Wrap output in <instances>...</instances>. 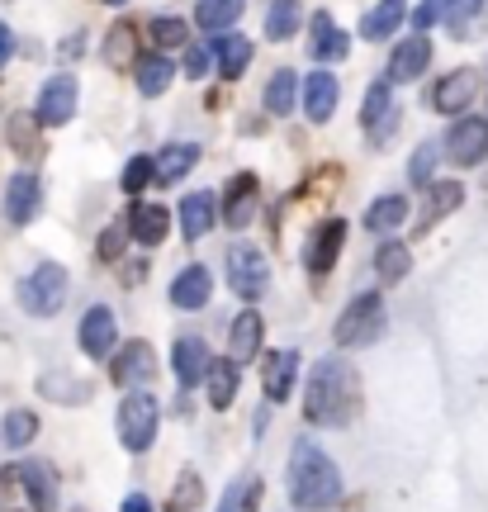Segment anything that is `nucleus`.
<instances>
[{
    "mask_svg": "<svg viewBox=\"0 0 488 512\" xmlns=\"http://www.w3.org/2000/svg\"><path fill=\"white\" fill-rule=\"evenodd\" d=\"M361 408V375L342 356H323L304 389V418L318 427H346Z\"/></svg>",
    "mask_w": 488,
    "mask_h": 512,
    "instance_id": "1",
    "label": "nucleus"
},
{
    "mask_svg": "<svg viewBox=\"0 0 488 512\" xmlns=\"http://www.w3.org/2000/svg\"><path fill=\"white\" fill-rule=\"evenodd\" d=\"M290 498H294V508H308V512H327V508L342 503V470H337V460L308 437L294 441Z\"/></svg>",
    "mask_w": 488,
    "mask_h": 512,
    "instance_id": "2",
    "label": "nucleus"
},
{
    "mask_svg": "<svg viewBox=\"0 0 488 512\" xmlns=\"http://www.w3.org/2000/svg\"><path fill=\"white\" fill-rule=\"evenodd\" d=\"M67 290H72V275L67 266H57V261H43L34 271L19 280V304L29 318H53L62 304H67Z\"/></svg>",
    "mask_w": 488,
    "mask_h": 512,
    "instance_id": "3",
    "label": "nucleus"
},
{
    "mask_svg": "<svg viewBox=\"0 0 488 512\" xmlns=\"http://www.w3.org/2000/svg\"><path fill=\"white\" fill-rule=\"evenodd\" d=\"M114 427H119V441H124V451L143 456V451H152V441H157V427H162V408H157V399H152L147 389H133V394L119 403V418H114Z\"/></svg>",
    "mask_w": 488,
    "mask_h": 512,
    "instance_id": "4",
    "label": "nucleus"
},
{
    "mask_svg": "<svg viewBox=\"0 0 488 512\" xmlns=\"http://www.w3.org/2000/svg\"><path fill=\"white\" fill-rule=\"evenodd\" d=\"M384 332V299L380 294H356L332 323V342L337 347H370Z\"/></svg>",
    "mask_w": 488,
    "mask_h": 512,
    "instance_id": "5",
    "label": "nucleus"
},
{
    "mask_svg": "<svg viewBox=\"0 0 488 512\" xmlns=\"http://www.w3.org/2000/svg\"><path fill=\"white\" fill-rule=\"evenodd\" d=\"M228 285H233L237 299H261L266 294V285H271V261L256 252L252 242H233L228 247Z\"/></svg>",
    "mask_w": 488,
    "mask_h": 512,
    "instance_id": "6",
    "label": "nucleus"
},
{
    "mask_svg": "<svg viewBox=\"0 0 488 512\" xmlns=\"http://www.w3.org/2000/svg\"><path fill=\"white\" fill-rule=\"evenodd\" d=\"M76 342H81V351H86L91 361H109V356L119 351V318H114V309H105V304L86 309Z\"/></svg>",
    "mask_w": 488,
    "mask_h": 512,
    "instance_id": "7",
    "label": "nucleus"
},
{
    "mask_svg": "<svg viewBox=\"0 0 488 512\" xmlns=\"http://www.w3.org/2000/svg\"><path fill=\"white\" fill-rule=\"evenodd\" d=\"M342 242H346V219H323L304 242V271L327 275L337 266V256H342Z\"/></svg>",
    "mask_w": 488,
    "mask_h": 512,
    "instance_id": "8",
    "label": "nucleus"
},
{
    "mask_svg": "<svg viewBox=\"0 0 488 512\" xmlns=\"http://www.w3.org/2000/svg\"><path fill=\"white\" fill-rule=\"evenodd\" d=\"M157 375V356L147 342H124V347L109 356V380L119 389H143L147 380Z\"/></svg>",
    "mask_w": 488,
    "mask_h": 512,
    "instance_id": "9",
    "label": "nucleus"
},
{
    "mask_svg": "<svg viewBox=\"0 0 488 512\" xmlns=\"http://www.w3.org/2000/svg\"><path fill=\"white\" fill-rule=\"evenodd\" d=\"M479 86H484V81H479V72H474V67H455V72H446L432 86V110H441V114H465L474 105Z\"/></svg>",
    "mask_w": 488,
    "mask_h": 512,
    "instance_id": "10",
    "label": "nucleus"
},
{
    "mask_svg": "<svg viewBox=\"0 0 488 512\" xmlns=\"http://www.w3.org/2000/svg\"><path fill=\"white\" fill-rule=\"evenodd\" d=\"M76 100H81V86H76L72 76H53L43 91H38V124H48V128H62L67 119L76 114Z\"/></svg>",
    "mask_w": 488,
    "mask_h": 512,
    "instance_id": "11",
    "label": "nucleus"
},
{
    "mask_svg": "<svg viewBox=\"0 0 488 512\" xmlns=\"http://www.w3.org/2000/svg\"><path fill=\"white\" fill-rule=\"evenodd\" d=\"M15 484L24 489L29 508L34 512H57V470L48 460H29V465H15Z\"/></svg>",
    "mask_w": 488,
    "mask_h": 512,
    "instance_id": "12",
    "label": "nucleus"
},
{
    "mask_svg": "<svg viewBox=\"0 0 488 512\" xmlns=\"http://www.w3.org/2000/svg\"><path fill=\"white\" fill-rule=\"evenodd\" d=\"M446 157L455 166H479L488 157V119H460L446 133Z\"/></svg>",
    "mask_w": 488,
    "mask_h": 512,
    "instance_id": "13",
    "label": "nucleus"
},
{
    "mask_svg": "<svg viewBox=\"0 0 488 512\" xmlns=\"http://www.w3.org/2000/svg\"><path fill=\"white\" fill-rule=\"evenodd\" d=\"M209 342L204 337H176V347H171V370H176V380L181 389H195L204 375H209Z\"/></svg>",
    "mask_w": 488,
    "mask_h": 512,
    "instance_id": "14",
    "label": "nucleus"
},
{
    "mask_svg": "<svg viewBox=\"0 0 488 512\" xmlns=\"http://www.w3.org/2000/svg\"><path fill=\"white\" fill-rule=\"evenodd\" d=\"M256 195H261L256 176H247V171H242V176H233V181H228V190H223V209H218V214H223V223H228V228H247V223L256 219Z\"/></svg>",
    "mask_w": 488,
    "mask_h": 512,
    "instance_id": "15",
    "label": "nucleus"
},
{
    "mask_svg": "<svg viewBox=\"0 0 488 512\" xmlns=\"http://www.w3.org/2000/svg\"><path fill=\"white\" fill-rule=\"evenodd\" d=\"M427 62H432V43L422 34L403 38L394 53H389V81H394V86H408V81H417V76L427 72Z\"/></svg>",
    "mask_w": 488,
    "mask_h": 512,
    "instance_id": "16",
    "label": "nucleus"
},
{
    "mask_svg": "<svg viewBox=\"0 0 488 512\" xmlns=\"http://www.w3.org/2000/svg\"><path fill=\"white\" fill-rule=\"evenodd\" d=\"M261 342H266V323H261V313H256V309H242V313L233 318V337H228V361H233V366H247V361H256Z\"/></svg>",
    "mask_w": 488,
    "mask_h": 512,
    "instance_id": "17",
    "label": "nucleus"
},
{
    "mask_svg": "<svg viewBox=\"0 0 488 512\" xmlns=\"http://www.w3.org/2000/svg\"><path fill=\"white\" fill-rule=\"evenodd\" d=\"M361 124H365V133H370L375 143H389V133H394V124H398L394 105H389V81H375V86L365 91V100H361Z\"/></svg>",
    "mask_w": 488,
    "mask_h": 512,
    "instance_id": "18",
    "label": "nucleus"
},
{
    "mask_svg": "<svg viewBox=\"0 0 488 512\" xmlns=\"http://www.w3.org/2000/svg\"><path fill=\"white\" fill-rule=\"evenodd\" d=\"M38 204H43L38 176H29V171H19V176H10V185H5V219L24 228L29 219H38Z\"/></svg>",
    "mask_w": 488,
    "mask_h": 512,
    "instance_id": "19",
    "label": "nucleus"
},
{
    "mask_svg": "<svg viewBox=\"0 0 488 512\" xmlns=\"http://www.w3.org/2000/svg\"><path fill=\"white\" fill-rule=\"evenodd\" d=\"M128 233H133V242H143V247L166 242V233H171V214H166V204L138 200L133 209H128Z\"/></svg>",
    "mask_w": 488,
    "mask_h": 512,
    "instance_id": "20",
    "label": "nucleus"
},
{
    "mask_svg": "<svg viewBox=\"0 0 488 512\" xmlns=\"http://www.w3.org/2000/svg\"><path fill=\"white\" fill-rule=\"evenodd\" d=\"M299 95H304V114H308V119H313V124H327V119H332V110H337V95H342V86H337V76H332V72H313V76H304Z\"/></svg>",
    "mask_w": 488,
    "mask_h": 512,
    "instance_id": "21",
    "label": "nucleus"
},
{
    "mask_svg": "<svg viewBox=\"0 0 488 512\" xmlns=\"http://www.w3.org/2000/svg\"><path fill=\"white\" fill-rule=\"evenodd\" d=\"M294 380H299V351H271V356H266V366H261L266 399L285 403L294 394Z\"/></svg>",
    "mask_w": 488,
    "mask_h": 512,
    "instance_id": "22",
    "label": "nucleus"
},
{
    "mask_svg": "<svg viewBox=\"0 0 488 512\" xmlns=\"http://www.w3.org/2000/svg\"><path fill=\"white\" fill-rule=\"evenodd\" d=\"M209 62L218 67L223 81H237V76L247 72V62H252V43L242 34H218L214 43H209Z\"/></svg>",
    "mask_w": 488,
    "mask_h": 512,
    "instance_id": "23",
    "label": "nucleus"
},
{
    "mask_svg": "<svg viewBox=\"0 0 488 512\" xmlns=\"http://www.w3.org/2000/svg\"><path fill=\"white\" fill-rule=\"evenodd\" d=\"M218 219V204L209 190H195V195H185L181 200V238L185 242H199Z\"/></svg>",
    "mask_w": 488,
    "mask_h": 512,
    "instance_id": "24",
    "label": "nucleus"
},
{
    "mask_svg": "<svg viewBox=\"0 0 488 512\" xmlns=\"http://www.w3.org/2000/svg\"><path fill=\"white\" fill-rule=\"evenodd\" d=\"M209 294H214V280H209L204 266H185V271L171 280V304H176V309H204Z\"/></svg>",
    "mask_w": 488,
    "mask_h": 512,
    "instance_id": "25",
    "label": "nucleus"
},
{
    "mask_svg": "<svg viewBox=\"0 0 488 512\" xmlns=\"http://www.w3.org/2000/svg\"><path fill=\"white\" fill-rule=\"evenodd\" d=\"M460 200H465V185H460V181L427 185V209H422V219H417V233H427L441 214H455V209H460Z\"/></svg>",
    "mask_w": 488,
    "mask_h": 512,
    "instance_id": "26",
    "label": "nucleus"
},
{
    "mask_svg": "<svg viewBox=\"0 0 488 512\" xmlns=\"http://www.w3.org/2000/svg\"><path fill=\"white\" fill-rule=\"evenodd\" d=\"M261 494H266V479L242 475V479H233V484L223 489V498H218L214 512H256L261 508Z\"/></svg>",
    "mask_w": 488,
    "mask_h": 512,
    "instance_id": "27",
    "label": "nucleus"
},
{
    "mask_svg": "<svg viewBox=\"0 0 488 512\" xmlns=\"http://www.w3.org/2000/svg\"><path fill=\"white\" fill-rule=\"evenodd\" d=\"M152 162H157V181H162V185H176L181 176H190V171H195L199 147L195 143H171L166 152H157Z\"/></svg>",
    "mask_w": 488,
    "mask_h": 512,
    "instance_id": "28",
    "label": "nucleus"
},
{
    "mask_svg": "<svg viewBox=\"0 0 488 512\" xmlns=\"http://www.w3.org/2000/svg\"><path fill=\"white\" fill-rule=\"evenodd\" d=\"M403 19H408V0H380V5L361 19V34L370 38V43H380V38L394 34Z\"/></svg>",
    "mask_w": 488,
    "mask_h": 512,
    "instance_id": "29",
    "label": "nucleus"
},
{
    "mask_svg": "<svg viewBox=\"0 0 488 512\" xmlns=\"http://www.w3.org/2000/svg\"><path fill=\"white\" fill-rule=\"evenodd\" d=\"M346 53H351V38L332 24V15L313 19V57H318V62H342Z\"/></svg>",
    "mask_w": 488,
    "mask_h": 512,
    "instance_id": "30",
    "label": "nucleus"
},
{
    "mask_svg": "<svg viewBox=\"0 0 488 512\" xmlns=\"http://www.w3.org/2000/svg\"><path fill=\"white\" fill-rule=\"evenodd\" d=\"M375 271H380L384 285H398V280H408V271H413V252H408V242H380L375 247Z\"/></svg>",
    "mask_w": 488,
    "mask_h": 512,
    "instance_id": "31",
    "label": "nucleus"
},
{
    "mask_svg": "<svg viewBox=\"0 0 488 512\" xmlns=\"http://www.w3.org/2000/svg\"><path fill=\"white\" fill-rule=\"evenodd\" d=\"M237 19H242V0H199L195 5V24L204 34H223V29H233Z\"/></svg>",
    "mask_w": 488,
    "mask_h": 512,
    "instance_id": "32",
    "label": "nucleus"
},
{
    "mask_svg": "<svg viewBox=\"0 0 488 512\" xmlns=\"http://www.w3.org/2000/svg\"><path fill=\"white\" fill-rule=\"evenodd\" d=\"M133 53H138V24H133V19H119L105 34V62L124 72V67H133Z\"/></svg>",
    "mask_w": 488,
    "mask_h": 512,
    "instance_id": "33",
    "label": "nucleus"
},
{
    "mask_svg": "<svg viewBox=\"0 0 488 512\" xmlns=\"http://www.w3.org/2000/svg\"><path fill=\"white\" fill-rule=\"evenodd\" d=\"M204 384H209V403H214L218 413H223V408H233V399H237V366L228 361V356L209 361V375H204Z\"/></svg>",
    "mask_w": 488,
    "mask_h": 512,
    "instance_id": "34",
    "label": "nucleus"
},
{
    "mask_svg": "<svg viewBox=\"0 0 488 512\" xmlns=\"http://www.w3.org/2000/svg\"><path fill=\"white\" fill-rule=\"evenodd\" d=\"M408 209H413V204L403 200V195H380V200L365 209V228H370V233H394L398 223L408 219Z\"/></svg>",
    "mask_w": 488,
    "mask_h": 512,
    "instance_id": "35",
    "label": "nucleus"
},
{
    "mask_svg": "<svg viewBox=\"0 0 488 512\" xmlns=\"http://www.w3.org/2000/svg\"><path fill=\"white\" fill-rule=\"evenodd\" d=\"M171 76H176V62H171V57H162V53L143 57V62H138V91H143L147 100H157V95L171 86Z\"/></svg>",
    "mask_w": 488,
    "mask_h": 512,
    "instance_id": "36",
    "label": "nucleus"
},
{
    "mask_svg": "<svg viewBox=\"0 0 488 512\" xmlns=\"http://www.w3.org/2000/svg\"><path fill=\"white\" fill-rule=\"evenodd\" d=\"M299 76L290 72V67H280V72L266 81V110L271 114H294V100H299Z\"/></svg>",
    "mask_w": 488,
    "mask_h": 512,
    "instance_id": "37",
    "label": "nucleus"
},
{
    "mask_svg": "<svg viewBox=\"0 0 488 512\" xmlns=\"http://www.w3.org/2000/svg\"><path fill=\"white\" fill-rule=\"evenodd\" d=\"M38 389H43L48 399H57V403H86L91 399V384L76 380V375H43Z\"/></svg>",
    "mask_w": 488,
    "mask_h": 512,
    "instance_id": "38",
    "label": "nucleus"
},
{
    "mask_svg": "<svg viewBox=\"0 0 488 512\" xmlns=\"http://www.w3.org/2000/svg\"><path fill=\"white\" fill-rule=\"evenodd\" d=\"M299 19H304L299 0H275L271 10H266V38H294Z\"/></svg>",
    "mask_w": 488,
    "mask_h": 512,
    "instance_id": "39",
    "label": "nucleus"
},
{
    "mask_svg": "<svg viewBox=\"0 0 488 512\" xmlns=\"http://www.w3.org/2000/svg\"><path fill=\"white\" fill-rule=\"evenodd\" d=\"M34 437H38V413H29V408H15V413L5 418V446L24 451V446H29Z\"/></svg>",
    "mask_w": 488,
    "mask_h": 512,
    "instance_id": "40",
    "label": "nucleus"
},
{
    "mask_svg": "<svg viewBox=\"0 0 488 512\" xmlns=\"http://www.w3.org/2000/svg\"><path fill=\"white\" fill-rule=\"evenodd\" d=\"M10 147L19 157H38V119L34 114H10Z\"/></svg>",
    "mask_w": 488,
    "mask_h": 512,
    "instance_id": "41",
    "label": "nucleus"
},
{
    "mask_svg": "<svg viewBox=\"0 0 488 512\" xmlns=\"http://www.w3.org/2000/svg\"><path fill=\"white\" fill-rule=\"evenodd\" d=\"M147 34H152V43H157V48H190V29H185L181 19H152V24H147Z\"/></svg>",
    "mask_w": 488,
    "mask_h": 512,
    "instance_id": "42",
    "label": "nucleus"
},
{
    "mask_svg": "<svg viewBox=\"0 0 488 512\" xmlns=\"http://www.w3.org/2000/svg\"><path fill=\"white\" fill-rule=\"evenodd\" d=\"M455 15H460L455 0H422L413 10V24L417 29H432V24H455Z\"/></svg>",
    "mask_w": 488,
    "mask_h": 512,
    "instance_id": "43",
    "label": "nucleus"
},
{
    "mask_svg": "<svg viewBox=\"0 0 488 512\" xmlns=\"http://www.w3.org/2000/svg\"><path fill=\"white\" fill-rule=\"evenodd\" d=\"M152 181H157V162H152V157H133V162L124 166V176H119V185H124L128 195H143Z\"/></svg>",
    "mask_w": 488,
    "mask_h": 512,
    "instance_id": "44",
    "label": "nucleus"
},
{
    "mask_svg": "<svg viewBox=\"0 0 488 512\" xmlns=\"http://www.w3.org/2000/svg\"><path fill=\"white\" fill-rule=\"evenodd\" d=\"M204 508V484H199L195 470H181V479H176V512H195Z\"/></svg>",
    "mask_w": 488,
    "mask_h": 512,
    "instance_id": "45",
    "label": "nucleus"
},
{
    "mask_svg": "<svg viewBox=\"0 0 488 512\" xmlns=\"http://www.w3.org/2000/svg\"><path fill=\"white\" fill-rule=\"evenodd\" d=\"M432 166H436V143H422L408 162V185H427L432 181Z\"/></svg>",
    "mask_w": 488,
    "mask_h": 512,
    "instance_id": "46",
    "label": "nucleus"
},
{
    "mask_svg": "<svg viewBox=\"0 0 488 512\" xmlns=\"http://www.w3.org/2000/svg\"><path fill=\"white\" fill-rule=\"evenodd\" d=\"M95 252H100V261H119V256H124V228H119V223L105 228L100 242H95Z\"/></svg>",
    "mask_w": 488,
    "mask_h": 512,
    "instance_id": "47",
    "label": "nucleus"
},
{
    "mask_svg": "<svg viewBox=\"0 0 488 512\" xmlns=\"http://www.w3.org/2000/svg\"><path fill=\"white\" fill-rule=\"evenodd\" d=\"M204 72H209V48H185V76L195 81Z\"/></svg>",
    "mask_w": 488,
    "mask_h": 512,
    "instance_id": "48",
    "label": "nucleus"
},
{
    "mask_svg": "<svg viewBox=\"0 0 488 512\" xmlns=\"http://www.w3.org/2000/svg\"><path fill=\"white\" fill-rule=\"evenodd\" d=\"M10 498H15V465L0 470V512H10Z\"/></svg>",
    "mask_w": 488,
    "mask_h": 512,
    "instance_id": "49",
    "label": "nucleus"
},
{
    "mask_svg": "<svg viewBox=\"0 0 488 512\" xmlns=\"http://www.w3.org/2000/svg\"><path fill=\"white\" fill-rule=\"evenodd\" d=\"M10 57H15V34H10V24H0V72H5Z\"/></svg>",
    "mask_w": 488,
    "mask_h": 512,
    "instance_id": "50",
    "label": "nucleus"
},
{
    "mask_svg": "<svg viewBox=\"0 0 488 512\" xmlns=\"http://www.w3.org/2000/svg\"><path fill=\"white\" fill-rule=\"evenodd\" d=\"M119 512H157V508H152V498H147V494H128Z\"/></svg>",
    "mask_w": 488,
    "mask_h": 512,
    "instance_id": "51",
    "label": "nucleus"
},
{
    "mask_svg": "<svg viewBox=\"0 0 488 512\" xmlns=\"http://www.w3.org/2000/svg\"><path fill=\"white\" fill-rule=\"evenodd\" d=\"M455 5H460V15H479L484 10V0H455Z\"/></svg>",
    "mask_w": 488,
    "mask_h": 512,
    "instance_id": "52",
    "label": "nucleus"
},
{
    "mask_svg": "<svg viewBox=\"0 0 488 512\" xmlns=\"http://www.w3.org/2000/svg\"><path fill=\"white\" fill-rule=\"evenodd\" d=\"M109 5H124V0H109Z\"/></svg>",
    "mask_w": 488,
    "mask_h": 512,
    "instance_id": "53",
    "label": "nucleus"
}]
</instances>
